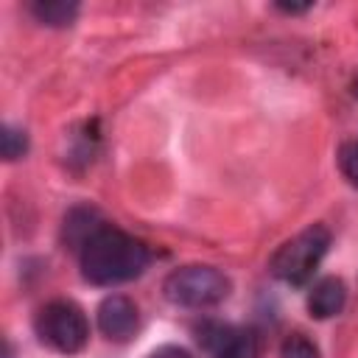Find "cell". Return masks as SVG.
<instances>
[{"label": "cell", "instance_id": "9c48e42d", "mask_svg": "<svg viewBox=\"0 0 358 358\" xmlns=\"http://www.w3.org/2000/svg\"><path fill=\"white\" fill-rule=\"evenodd\" d=\"M31 14L42 22V25H50V28H64L76 20L78 14V3L73 0H39L31 6Z\"/></svg>", "mask_w": 358, "mask_h": 358}, {"label": "cell", "instance_id": "5b68a950", "mask_svg": "<svg viewBox=\"0 0 358 358\" xmlns=\"http://www.w3.org/2000/svg\"><path fill=\"white\" fill-rule=\"evenodd\" d=\"M140 316H137V305L129 296L112 294L101 302L98 308V327L109 341H129L137 333Z\"/></svg>", "mask_w": 358, "mask_h": 358}, {"label": "cell", "instance_id": "9a60e30c", "mask_svg": "<svg viewBox=\"0 0 358 358\" xmlns=\"http://www.w3.org/2000/svg\"><path fill=\"white\" fill-rule=\"evenodd\" d=\"M352 92H355V98H358V78H355V84H352Z\"/></svg>", "mask_w": 358, "mask_h": 358}, {"label": "cell", "instance_id": "ba28073f", "mask_svg": "<svg viewBox=\"0 0 358 358\" xmlns=\"http://www.w3.org/2000/svg\"><path fill=\"white\" fill-rule=\"evenodd\" d=\"M103 227L98 224V215L92 210H73L64 218V241L76 249H84Z\"/></svg>", "mask_w": 358, "mask_h": 358}, {"label": "cell", "instance_id": "3957f363", "mask_svg": "<svg viewBox=\"0 0 358 358\" xmlns=\"http://www.w3.org/2000/svg\"><path fill=\"white\" fill-rule=\"evenodd\" d=\"M34 330L45 347L64 355L81 352L90 341V322L84 310L70 299H53L42 305L34 319Z\"/></svg>", "mask_w": 358, "mask_h": 358}, {"label": "cell", "instance_id": "4fadbf2b", "mask_svg": "<svg viewBox=\"0 0 358 358\" xmlns=\"http://www.w3.org/2000/svg\"><path fill=\"white\" fill-rule=\"evenodd\" d=\"M148 358H193L185 347H176V344H165V347H157Z\"/></svg>", "mask_w": 358, "mask_h": 358}, {"label": "cell", "instance_id": "277c9868", "mask_svg": "<svg viewBox=\"0 0 358 358\" xmlns=\"http://www.w3.org/2000/svg\"><path fill=\"white\" fill-rule=\"evenodd\" d=\"M162 294L179 308H213L229 296V280L213 266H182L165 277Z\"/></svg>", "mask_w": 358, "mask_h": 358}, {"label": "cell", "instance_id": "8992f818", "mask_svg": "<svg viewBox=\"0 0 358 358\" xmlns=\"http://www.w3.org/2000/svg\"><path fill=\"white\" fill-rule=\"evenodd\" d=\"M204 344L210 347L213 358H257V352H260L257 336L252 330H243V327L215 324L204 336Z\"/></svg>", "mask_w": 358, "mask_h": 358}, {"label": "cell", "instance_id": "52a82bcc", "mask_svg": "<svg viewBox=\"0 0 358 358\" xmlns=\"http://www.w3.org/2000/svg\"><path fill=\"white\" fill-rule=\"evenodd\" d=\"M344 302H347V288H344V282L338 277L319 280L308 294V310L316 319H330V316L341 313Z\"/></svg>", "mask_w": 358, "mask_h": 358}, {"label": "cell", "instance_id": "8fae6325", "mask_svg": "<svg viewBox=\"0 0 358 358\" xmlns=\"http://www.w3.org/2000/svg\"><path fill=\"white\" fill-rule=\"evenodd\" d=\"M280 358H319V347L310 338H305L302 333H294L282 341Z\"/></svg>", "mask_w": 358, "mask_h": 358}, {"label": "cell", "instance_id": "30bf717a", "mask_svg": "<svg viewBox=\"0 0 358 358\" xmlns=\"http://www.w3.org/2000/svg\"><path fill=\"white\" fill-rule=\"evenodd\" d=\"M0 151H3V159H20L25 151H28V137L22 129L17 126H3V134H0Z\"/></svg>", "mask_w": 358, "mask_h": 358}, {"label": "cell", "instance_id": "6da1fadb", "mask_svg": "<svg viewBox=\"0 0 358 358\" xmlns=\"http://www.w3.org/2000/svg\"><path fill=\"white\" fill-rule=\"evenodd\" d=\"M148 260L151 255L137 238L115 227H103L81 249V274L92 285H120L140 277Z\"/></svg>", "mask_w": 358, "mask_h": 358}, {"label": "cell", "instance_id": "7c38bea8", "mask_svg": "<svg viewBox=\"0 0 358 358\" xmlns=\"http://www.w3.org/2000/svg\"><path fill=\"white\" fill-rule=\"evenodd\" d=\"M338 165H341V173L347 176V182L352 187H358V143H344L338 148Z\"/></svg>", "mask_w": 358, "mask_h": 358}, {"label": "cell", "instance_id": "7a4b0ae2", "mask_svg": "<svg viewBox=\"0 0 358 358\" xmlns=\"http://www.w3.org/2000/svg\"><path fill=\"white\" fill-rule=\"evenodd\" d=\"M327 249H330V229L322 224H313L296 232L291 241H285L274 252L268 268L285 285H305L313 277L322 257L327 255Z\"/></svg>", "mask_w": 358, "mask_h": 358}, {"label": "cell", "instance_id": "5bb4252c", "mask_svg": "<svg viewBox=\"0 0 358 358\" xmlns=\"http://www.w3.org/2000/svg\"><path fill=\"white\" fill-rule=\"evenodd\" d=\"M280 11H288V14H299V11H308L310 6H277Z\"/></svg>", "mask_w": 358, "mask_h": 358}]
</instances>
